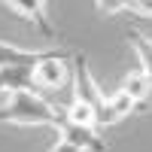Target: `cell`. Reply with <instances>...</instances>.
I'll use <instances>...</instances> for the list:
<instances>
[{
  "label": "cell",
  "instance_id": "obj_1",
  "mask_svg": "<svg viewBox=\"0 0 152 152\" xmlns=\"http://www.w3.org/2000/svg\"><path fill=\"white\" fill-rule=\"evenodd\" d=\"M0 122L15 125H55L61 122V110H52L37 91H15L9 104L0 110Z\"/></svg>",
  "mask_w": 152,
  "mask_h": 152
},
{
  "label": "cell",
  "instance_id": "obj_2",
  "mask_svg": "<svg viewBox=\"0 0 152 152\" xmlns=\"http://www.w3.org/2000/svg\"><path fill=\"white\" fill-rule=\"evenodd\" d=\"M73 100H79V104H88L94 110V125H116L119 116L113 113L110 100L100 94V88L94 85L91 79V70L85 64V55H73Z\"/></svg>",
  "mask_w": 152,
  "mask_h": 152
},
{
  "label": "cell",
  "instance_id": "obj_3",
  "mask_svg": "<svg viewBox=\"0 0 152 152\" xmlns=\"http://www.w3.org/2000/svg\"><path fill=\"white\" fill-rule=\"evenodd\" d=\"M64 61H73V55L58 52L55 58H49V61H43V64H37V67H34V82H37V88H46V91H58V88L64 85V76H67Z\"/></svg>",
  "mask_w": 152,
  "mask_h": 152
},
{
  "label": "cell",
  "instance_id": "obj_4",
  "mask_svg": "<svg viewBox=\"0 0 152 152\" xmlns=\"http://www.w3.org/2000/svg\"><path fill=\"white\" fill-rule=\"evenodd\" d=\"M58 134H61V140L73 143L76 149H82V152H107V146L97 140L94 128H85V125H73V122H67L64 113H61V122H58Z\"/></svg>",
  "mask_w": 152,
  "mask_h": 152
},
{
  "label": "cell",
  "instance_id": "obj_5",
  "mask_svg": "<svg viewBox=\"0 0 152 152\" xmlns=\"http://www.w3.org/2000/svg\"><path fill=\"white\" fill-rule=\"evenodd\" d=\"M9 9H15L21 18H28L34 28L46 37V40H52V37H55L52 24H49L46 12H43V9H46V3H43V0H9Z\"/></svg>",
  "mask_w": 152,
  "mask_h": 152
},
{
  "label": "cell",
  "instance_id": "obj_6",
  "mask_svg": "<svg viewBox=\"0 0 152 152\" xmlns=\"http://www.w3.org/2000/svg\"><path fill=\"white\" fill-rule=\"evenodd\" d=\"M58 52H24V49H15V46H6L0 43V67H37L43 61L55 58Z\"/></svg>",
  "mask_w": 152,
  "mask_h": 152
},
{
  "label": "cell",
  "instance_id": "obj_7",
  "mask_svg": "<svg viewBox=\"0 0 152 152\" xmlns=\"http://www.w3.org/2000/svg\"><path fill=\"white\" fill-rule=\"evenodd\" d=\"M0 91H6V94L37 91L34 67H0Z\"/></svg>",
  "mask_w": 152,
  "mask_h": 152
},
{
  "label": "cell",
  "instance_id": "obj_8",
  "mask_svg": "<svg viewBox=\"0 0 152 152\" xmlns=\"http://www.w3.org/2000/svg\"><path fill=\"white\" fill-rule=\"evenodd\" d=\"M149 88H152V82L143 76V70L128 73V76H125V82H122V91L128 94L134 104H143V100H146V94H149Z\"/></svg>",
  "mask_w": 152,
  "mask_h": 152
},
{
  "label": "cell",
  "instance_id": "obj_9",
  "mask_svg": "<svg viewBox=\"0 0 152 152\" xmlns=\"http://www.w3.org/2000/svg\"><path fill=\"white\" fill-rule=\"evenodd\" d=\"M128 37H131V43H134V49H137V55H140V70H143V76L152 82V40H146L140 31H128Z\"/></svg>",
  "mask_w": 152,
  "mask_h": 152
},
{
  "label": "cell",
  "instance_id": "obj_10",
  "mask_svg": "<svg viewBox=\"0 0 152 152\" xmlns=\"http://www.w3.org/2000/svg\"><path fill=\"white\" fill-rule=\"evenodd\" d=\"M64 113V119L73 122V125H85V128H94V110L88 107V104H79V100H73L70 107L61 110Z\"/></svg>",
  "mask_w": 152,
  "mask_h": 152
},
{
  "label": "cell",
  "instance_id": "obj_11",
  "mask_svg": "<svg viewBox=\"0 0 152 152\" xmlns=\"http://www.w3.org/2000/svg\"><path fill=\"white\" fill-rule=\"evenodd\" d=\"M107 100H110V107H113V113H116L119 119H122V116H128V113H134V107H137L134 100L122 91V88H119V91L113 94V97H107Z\"/></svg>",
  "mask_w": 152,
  "mask_h": 152
},
{
  "label": "cell",
  "instance_id": "obj_12",
  "mask_svg": "<svg viewBox=\"0 0 152 152\" xmlns=\"http://www.w3.org/2000/svg\"><path fill=\"white\" fill-rule=\"evenodd\" d=\"M94 6L104 12V15H110V12H116V9H128V0H116V3H110V0L104 3V0H100V3H94Z\"/></svg>",
  "mask_w": 152,
  "mask_h": 152
},
{
  "label": "cell",
  "instance_id": "obj_13",
  "mask_svg": "<svg viewBox=\"0 0 152 152\" xmlns=\"http://www.w3.org/2000/svg\"><path fill=\"white\" fill-rule=\"evenodd\" d=\"M52 152H82V149H76V146L67 143V140H58V143L52 146Z\"/></svg>",
  "mask_w": 152,
  "mask_h": 152
}]
</instances>
